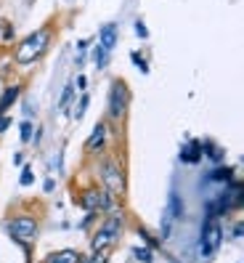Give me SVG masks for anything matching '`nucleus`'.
<instances>
[{
  "label": "nucleus",
  "instance_id": "nucleus-1",
  "mask_svg": "<svg viewBox=\"0 0 244 263\" xmlns=\"http://www.w3.org/2000/svg\"><path fill=\"white\" fill-rule=\"evenodd\" d=\"M51 40H53V24L37 27L35 32H29V35L16 45V51H13V61H16L19 67L35 64V61H40L45 53H48Z\"/></svg>",
  "mask_w": 244,
  "mask_h": 263
},
{
  "label": "nucleus",
  "instance_id": "nucleus-2",
  "mask_svg": "<svg viewBox=\"0 0 244 263\" xmlns=\"http://www.w3.org/2000/svg\"><path fill=\"white\" fill-rule=\"evenodd\" d=\"M130 109V88L122 77H114L109 83V99H106V122L122 125Z\"/></svg>",
  "mask_w": 244,
  "mask_h": 263
},
{
  "label": "nucleus",
  "instance_id": "nucleus-3",
  "mask_svg": "<svg viewBox=\"0 0 244 263\" xmlns=\"http://www.w3.org/2000/svg\"><path fill=\"white\" fill-rule=\"evenodd\" d=\"M98 178H101V186L109 192L114 199L125 197L128 176H125V165H122L117 157H104V162L98 165Z\"/></svg>",
  "mask_w": 244,
  "mask_h": 263
},
{
  "label": "nucleus",
  "instance_id": "nucleus-4",
  "mask_svg": "<svg viewBox=\"0 0 244 263\" xmlns=\"http://www.w3.org/2000/svg\"><path fill=\"white\" fill-rule=\"evenodd\" d=\"M122 229H125V215H122V213H106V218L101 221V226L93 231L90 247H93V250L112 247V245L122 237Z\"/></svg>",
  "mask_w": 244,
  "mask_h": 263
},
{
  "label": "nucleus",
  "instance_id": "nucleus-5",
  "mask_svg": "<svg viewBox=\"0 0 244 263\" xmlns=\"http://www.w3.org/2000/svg\"><path fill=\"white\" fill-rule=\"evenodd\" d=\"M3 229L16 245H32L35 237H37V231H40V223H37L35 215L22 213V215H13L11 221H6Z\"/></svg>",
  "mask_w": 244,
  "mask_h": 263
},
{
  "label": "nucleus",
  "instance_id": "nucleus-6",
  "mask_svg": "<svg viewBox=\"0 0 244 263\" xmlns=\"http://www.w3.org/2000/svg\"><path fill=\"white\" fill-rule=\"evenodd\" d=\"M223 245V229L215 221H205L202 223V234H199V255L202 258H210V255H215V250Z\"/></svg>",
  "mask_w": 244,
  "mask_h": 263
},
{
  "label": "nucleus",
  "instance_id": "nucleus-7",
  "mask_svg": "<svg viewBox=\"0 0 244 263\" xmlns=\"http://www.w3.org/2000/svg\"><path fill=\"white\" fill-rule=\"evenodd\" d=\"M109 133H112L109 122L98 120L93 125V130H90L88 138H85V154H101L106 149V144H109Z\"/></svg>",
  "mask_w": 244,
  "mask_h": 263
},
{
  "label": "nucleus",
  "instance_id": "nucleus-8",
  "mask_svg": "<svg viewBox=\"0 0 244 263\" xmlns=\"http://www.w3.org/2000/svg\"><path fill=\"white\" fill-rule=\"evenodd\" d=\"M178 160L186 162V165H199L202 162V141L199 138H189V141L180 146Z\"/></svg>",
  "mask_w": 244,
  "mask_h": 263
},
{
  "label": "nucleus",
  "instance_id": "nucleus-9",
  "mask_svg": "<svg viewBox=\"0 0 244 263\" xmlns=\"http://www.w3.org/2000/svg\"><path fill=\"white\" fill-rule=\"evenodd\" d=\"M22 90H24L22 83H11V85L3 88V93H0V117H3L8 109L16 106V101L22 99Z\"/></svg>",
  "mask_w": 244,
  "mask_h": 263
},
{
  "label": "nucleus",
  "instance_id": "nucleus-10",
  "mask_svg": "<svg viewBox=\"0 0 244 263\" xmlns=\"http://www.w3.org/2000/svg\"><path fill=\"white\" fill-rule=\"evenodd\" d=\"M117 40H119V27H117L114 22L104 24V27L98 29V45H101L106 53H112V51L117 48Z\"/></svg>",
  "mask_w": 244,
  "mask_h": 263
},
{
  "label": "nucleus",
  "instance_id": "nucleus-11",
  "mask_svg": "<svg viewBox=\"0 0 244 263\" xmlns=\"http://www.w3.org/2000/svg\"><path fill=\"white\" fill-rule=\"evenodd\" d=\"M83 253L72 250V247H64V250H56L51 255H45V263H83Z\"/></svg>",
  "mask_w": 244,
  "mask_h": 263
},
{
  "label": "nucleus",
  "instance_id": "nucleus-12",
  "mask_svg": "<svg viewBox=\"0 0 244 263\" xmlns=\"http://www.w3.org/2000/svg\"><path fill=\"white\" fill-rule=\"evenodd\" d=\"M202 157H207V160H212L215 165H220L223 157H226V149L218 146L215 141H210V138H205V141H202Z\"/></svg>",
  "mask_w": 244,
  "mask_h": 263
},
{
  "label": "nucleus",
  "instance_id": "nucleus-13",
  "mask_svg": "<svg viewBox=\"0 0 244 263\" xmlns=\"http://www.w3.org/2000/svg\"><path fill=\"white\" fill-rule=\"evenodd\" d=\"M231 178H234V167H226V165H218V167H212L207 173L210 183H228Z\"/></svg>",
  "mask_w": 244,
  "mask_h": 263
},
{
  "label": "nucleus",
  "instance_id": "nucleus-14",
  "mask_svg": "<svg viewBox=\"0 0 244 263\" xmlns=\"http://www.w3.org/2000/svg\"><path fill=\"white\" fill-rule=\"evenodd\" d=\"M183 213H186V210H183L180 197L173 192V194H170V202H167V218H170V221H180V218H183Z\"/></svg>",
  "mask_w": 244,
  "mask_h": 263
},
{
  "label": "nucleus",
  "instance_id": "nucleus-15",
  "mask_svg": "<svg viewBox=\"0 0 244 263\" xmlns=\"http://www.w3.org/2000/svg\"><path fill=\"white\" fill-rule=\"evenodd\" d=\"M74 96H77V90L72 88V83L64 85V90H61V99H58V115H67V112H69V106H72Z\"/></svg>",
  "mask_w": 244,
  "mask_h": 263
},
{
  "label": "nucleus",
  "instance_id": "nucleus-16",
  "mask_svg": "<svg viewBox=\"0 0 244 263\" xmlns=\"http://www.w3.org/2000/svg\"><path fill=\"white\" fill-rule=\"evenodd\" d=\"M109 61H112V53H106L101 45H96V48H93V64H96V69L104 72L106 67H109Z\"/></svg>",
  "mask_w": 244,
  "mask_h": 263
},
{
  "label": "nucleus",
  "instance_id": "nucleus-17",
  "mask_svg": "<svg viewBox=\"0 0 244 263\" xmlns=\"http://www.w3.org/2000/svg\"><path fill=\"white\" fill-rule=\"evenodd\" d=\"M88 104H90V93H80L77 104H74V109H72V120H83L85 112H88Z\"/></svg>",
  "mask_w": 244,
  "mask_h": 263
},
{
  "label": "nucleus",
  "instance_id": "nucleus-18",
  "mask_svg": "<svg viewBox=\"0 0 244 263\" xmlns=\"http://www.w3.org/2000/svg\"><path fill=\"white\" fill-rule=\"evenodd\" d=\"M93 43L90 37H85V40H77V56H74V67L77 69H83V64H85V56H88V45Z\"/></svg>",
  "mask_w": 244,
  "mask_h": 263
},
{
  "label": "nucleus",
  "instance_id": "nucleus-19",
  "mask_svg": "<svg viewBox=\"0 0 244 263\" xmlns=\"http://www.w3.org/2000/svg\"><path fill=\"white\" fill-rule=\"evenodd\" d=\"M32 130H35V122H32V120H22V122H19V138H22V144H29Z\"/></svg>",
  "mask_w": 244,
  "mask_h": 263
},
{
  "label": "nucleus",
  "instance_id": "nucleus-20",
  "mask_svg": "<svg viewBox=\"0 0 244 263\" xmlns=\"http://www.w3.org/2000/svg\"><path fill=\"white\" fill-rule=\"evenodd\" d=\"M133 258L138 263H154V250H149V247H133Z\"/></svg>",
  "mask_w": 244,
  "mask_h": 263
},
{
  "label": "nucleus",
  "instance_id": "nucleus-21",
  "mask_svg": "<svg viewBox=\"0 0 244 263\" xmlns=\"http://www.w3.org/2000/svg\"><path fill=\"white\" fill-rule=\"evenodd\" d=\"M130 61H133L135 67H138V72H141V74H149V61L144 59V53H141V51H133V53H130Z\"/></svg>",
  "mask_w": 244,
  "mask_h": 263
},
{
  "label": "nucleus",
  "instance_id": "nucleus-22",
  "mask_svg": "<svg viewBox=\"0 0 244 263\" xmlns=\"http://www.w3.org/2000/svg\"><path fill=\"white\" fill-rule=\"evenodd\" d=\"M19 183H22V186H32V183H35V173H32V167H29V165H22Z\"/></svg>",
  "mask_w": 244,
  "mask_h": 263
},
{
  "label": "nucleus",
  "instance_id": "nucleus-23",
  "mask_svg": "<svg viewBox=\"0 0 244 263\" xmlns=\"http://www.w3.org/2000/svg\"><path fill=\"white\" fill-rule=\"evenodd\" d=\"M109 260V247H104V250H93L90 258H83V263H106Z\"/></svg>",
  "mask_w": 244,
  "mask_h": 263
},
{
  "label": "nucleus",
  "instance_id": "nucleus-24",
  "mask_svg": "<svg viewBox=\"0 0 244 263\" xmlns=\"http://www.w3.org/2000/svg\"><path fill=\"white\" fill-rule=\"evenodd\" d=\"M138 237H141V239L146 242V247H149V250H162V245H159V242H157L154 237H151L146 229H138Z\"/></svg>",
  "mask_w": 244,
  "mask_h": 263
},
{
  "label": "nucleus",
  "instance_id": "nucleus-25",
  "mask_svg": "<svg viewBox=\"0 0 244 263\" xmlns=\"http://www.w3.org/2000/svg\"><path fill=\"white\" fill-rule=\"evenodd\" d=\"M22 115H24V120H35V101L32 99H24L22 101Z\"/></svg>",
  "mask_w": 244,
  "mask_h": 263
},
{
  "label": "nucleus",
  "instance_id": "nucleus-26",
  "mask_svg": "<svg viewBox=\"0 0 244 263\" xmlns=\"http://www.w3.org/2000/svg\"><path fill=\"white\" fill-rule=\"evenodd\" d=\"M72 88L77 90V96L80 93H85V88H88V77L80 72V74H74V80H72Z\"/></svg>",
  "mask_w": 244,
  "mask_h": 263
},
{
  "label": "nucleus",
  "instance_id": "nucleus-27",
  "mask_svg": "<svg viewBox=\"0 0 244 263\" xmlns=\"http://www.w3.org/2000/svg\"><path fill=\"white\" fill-rule=\"evenodd\" d=\"M135 35H138L141 40H146V37H149V29H146L144 19H135Z\"/></svg>",
  "mask_w": 244,
  "mask_h": 263
},
{
  "label": "nucleus",
  "instance_id": "nucleus-28",
  "mask_svg": "<svg viewBox=\"0 0 244 263\" xmlns=\"http://www.w3.org/2000/svg\"><path fill=\"white\" fill-rule=\"evenodd\" d=\"M13 35H16V32H13V24H11V22H3V40H6V43H11V40H13Z\"/></svg>",
  "mask_w": 244,
  "mask_h": 263
},
{
  "label": "nucleus",
  "instance_id": "nucleus-29",
  "mask_svg": "<svg viewBox=\"0 0 244 263\" xmlns=\"http://www.w3.org/2000/svg\"><path fill=\"white\" fill-rule=\"evenodd\" d=\"M43 192H45V194H53V192H56V178H53V176H51V178H45Z\"/></svg>",
  "mask_w": 244,
  "mask_h": 263
},
{
  "label": "nucleus",
  "instance_id": "nucleus-30",
  "mask_svg": "<svg viewBox=\"0 0 244 263\" xmlns=\"http://www.w3.org/2000/svg\"><path fill=\"white\" fill-rule=\"evenodd\" d=\"M11 122H13V120H11L8 115H3V117H0V136H3V133L11 128Z\"/></svg>",
  "mask_w": 244,
  "mask_h": 263
},
{
  "label": "nucleus",
  "instance_id": "nucleus-31",
  "mask_svg": "<svg viewBox=\"0 0 244 263\" xmlns=\"http://www.w3.org/2000/svg\"><path fill=\"white\" fill-rule=\"evenodd\" d=\"M13 165H16V167L24 165V152H16V154H13Z\"/></svg>",
  "mask_w": 244,
  "mask_h": 263
},
{
  "label": "nucleus",
  "instance_id": "nucleus-32",
  "mask_svg": "<svg viewBox=\"0 0 244 263\" xmlns=\"http://www.w3.org/2000/svg\"><path fill=\"white\" fill-rule=\"evenodd\" d=\"M231 237H234V239H241V223H236V226L231 229Z\"/></svg>",
  "mask_w": 244,
  "mask_h": 263
}]
</instances>
